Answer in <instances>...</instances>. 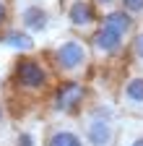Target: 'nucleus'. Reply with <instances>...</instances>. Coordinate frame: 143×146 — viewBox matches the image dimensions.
<instances>
[{
    "label": "nucleus",
    "instance_id": "14",
    "mask_svg": "<svg viewBox=\"0 0 143 146\" xmlns=\"http://www.w3.org/2000/svg\"><path fill=\"white\" fill-rule=\"evenodd\" d=\"M91 3L96 5V11H99V13H104V11L117 8V5H120V0H91Z\"/></svg>",
    "mask_w": 143,
    "mask_h": 146
},
{
    "label": "nucleus",
    "instance_id": "8",
    "mask_svg": "<svg viewBox=\"0 0 143 146\" xmlns=\"http://www.w3.org/2000/svg\"><path fill=\"white\" fill-rule=\"evenodd\" d=\"M99 26L115 31L117 36H122V39H130L133 31H135V18H133L128 11H122V8L117 5V8L104 11V13L99 16Z\"/></svg>",
    "mask_w": 143,
    "mask_h": 146
},
{
    "label": "nucleus",
    "instance_id": "7",
    "mask_svg": "<svg viewBox=\"0 0 143 146\" xmlns=\"http://www.w3.org/2000/svg\"><path fill=\"white\" fill-rule=\"evenodd\" d=\"M120 110L133 117H143V76H130L120 86Z\"/></svg>",
    "mask_w": 143,
    "mask_h": 146
},
{
    "label": "nucleus",
    "instance_id": "16",
    "mask_svg": "<svg viewBox=\"0 0 143 146\" xmlns=\"http://www.w3.org/2000/svg\"><path fill=\"white\" fill-rule=\"evenodd\" d=\"M8 16H11V5L8 0H0V29L8 26Z\"/></svg>",
    "mask_w": 143,
    "mask_h": 146
},
{
    "label": "nucleus",
    "instance_id": "18",
    "mask_svg": "<svg viewBox=\"0 0 143 146\" xmlns=\"http://www.w3.org/2000/svg\"><path fill=\"white\" fill-rule=\"evenodd\" d=\"M3 120H5V104L0 102V123H3Z\"/></svg>",
    "mask_w": 143,
    "mask_h": 146
},
{
    "label": "nucleus",
    "instance_id": "17",
    "mask_svg": "<svg viewBox=\"0 0 143 146\" xmlns=\"http://www.w3.org/2000/svg\"><path fill=\"white\" fill-rule=\"evenodd\" d=\"M18 146H34V136L31 133H18Z\"/></svg>",
    "mask_w": 143,
    "mask_h": 146
},
{
    "label": "nucleus",
    "instance_id": "9",
    "mask_svg": "<svg viewBox=\"0 0 143 146\" xmlns=\"http://www.w3.org/2000/svg\"><path fill=\"white\" fill-rule=\"evenodd\" d=\"M44 146H86V141H83V136H81L78 128L60 123V125H52L49 131H47Z\"/></svg>",
    "mask_w": 143,
    "mask_h": 146
},
{
    "label": "nucleus",
    "instance_id": "13",
    "mask_svg": "<svg viewBox=\"0 0 143 146\" xmlns=\"http://www.w3.org/2000/svg\"><path fill=\"white\" fill-rule=\"evenodd\" d=\"M120 8L128 11L133 18H140L143 16V0H120Z\"/></svg>",
    "mask_w": 143,
    "mask_h": 146
},
{
    "label": "nucleus",
    "instance_id": "15",
    "mask_svg": "<svg viewBox=\"0 0 143 146\" xmlns=\"http://www.w3.org/2000/svg\"><path fill=\"white\" fill-rule=\"evenodd\" d=\"M120 146H143V133H133V136H122Z\"/></svg>",
    "mask_w": 143,
    "mask_h": 146
},
{
    "label": "nucleus",
    "instance_id": "6",
    "mask_svg": "<svg viewBox=\"0 0 143 146\" xmlns=\"http://www.w3.org/2000/svg\"><path fill=\"white\" fill-rule=\"evenodd\" d=\"M88 47H91V58H115V55L122 52L125 47V39L117 36L115 31L104 29V26H96L91 34H88Z\"/></svg>",
    "mask_w": 143,
    "mask_h": 146
},
{
    "label": "nucleus",
    "instance_id": "3",
    "mask_svg": "<svg viewBox=\"0 0 143 146\" xmlns=\"http://www.w3.org/2000/svg\"><path fill=\"white\" fill-rule=\"evenodd\" d=\"M86 146H115L117 143V123L112 110L94 107L83 115V131H81Z\"/></svg>",
    "mask_w": 143,
    "mask_h": 146
},
{
    "label": "nucleus",
    "instance_id": "5",
    "mask_svg": "<svg viewBox=\"0 0 143 146\" xmlns=\"http://www.w3.org/2000/svg\"><path fill=\"white\" fill-rule=\"evenodd\" d=\"M63 13L68 18L70 29L83 36H88L99 26V16H101L91 0H63Z\"/></svg>",
    "mask_w": 143,
    "mask_h": 146
},
{
    "label": "nucleus",
    "instance_id": "12",
    "mask_svg": "<svg viewBox=\"0 0 143 146\" xmlns=\"http://www.w3.org/2000/svg\"><path fill=\"white\" fill-rule=\"evenodd\" d=\"M130 52L138 63H143V29L133 31V39H130Z\"/></svg>",
    "mask_w": 143,
    "mask_h": 146
},
{
    "label": "nucleus",
    "instance_id": "4",
    "mask_svg": "<svg viewBox=\"0 0 143 146\" xmlns=\"http://www.w3.org/2000/svg\"><path fill=\"white\" fill-rule=\"evenodd\" d=\"M52 110L63 115H78L86 104V84L81 78H65L52 86Z\"/></svg>",
    "mask_w": 143,
    "mask_h": 146
},
{
    "label": "nucleus",
    "instance_id": "2",
    "mask_svg": "<svg viewBox=\"0 0 143 146\" xmlns=\"http://www.w3.org/2000/svg\"><path fill=\"white\" fill-rule=\"evenodd\" d=\"M91 47L81 36H68L60 44H55L47 52V63L55 70V76L63 78H81L91 65Z\"/></svg>",
    "mask_w": 143,
    "mask_h": 146
},
{
    "label": "nucleus",
    "instance_id": "10",
    "mask_svg": "<svg viewBox=\"0 0 143 146\" xmlns=\"http://www.w3.org/2000/svg\"><path fill=\"white\" fill-rule=\"evenodd\" d=\"M21 24L29 34H39L49 26V13L42 5H26L21 11Z\"/></svg>",
    "mask_w": 143,
    "mask_h": 146
},
{
    "label": "nucleus",
    "instance_id": "1",
    "mask_svg": "<svg viewBox=\"0 0 143 146\" xmlns=\"http://www.w3.org/2000/svg\"><path fill=\"white\" fill-rule=\"evenodd\" d=\"M55 70L49 68L47 60L34 58V55H21L13 63L11 86L24 97H42L55 86Z\"/></svg>",
    "mask_w": 143,
    "mask_h": 146
},
{
    "label": "nucleus",
    "instance_id": "11",
    "mask_svg": "<svg viewBox=\"0 0 143 146\" xmlns=\"http://www.w3.org/2000/svg\"><path fill=\"white\" fill-rule=\"evenodd\" d=\"M0 44H8L13 50H21V52H31L34 50V39H31V34L24 29H0Z\"/></svg>",
    "mask_w": 143,
    "mask_h": 146
}]
</instances>
